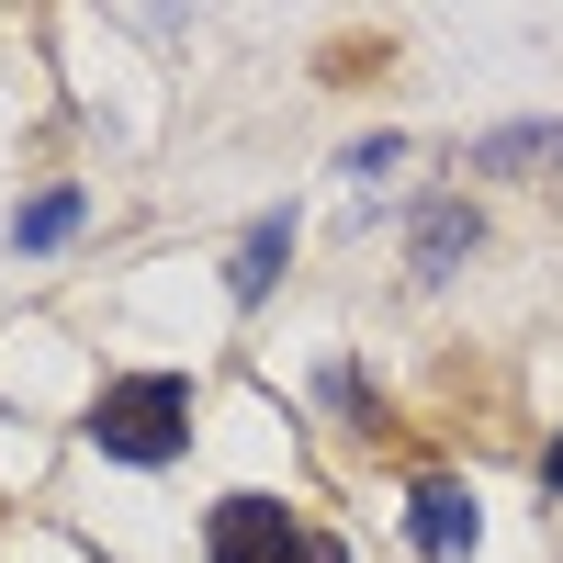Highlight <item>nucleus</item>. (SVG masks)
Wrapping results in <instances>:
<instances>
[{
	"label": "nucleus",
	"instance_id": "1",
	"mask_svg": "<svg viewBox=\"0 0 563 563\" xmlns=\"http://www.w3.org/2000/svg\"><path fill=\"white\" fill-rule=\"evenodd\" d=\"M90 440H102L113 462H169L180 440H192V384H180V372H135V384H113L102 406H90Z\"/></svg>",
	"mask_w": 563,
	"mask_h": 563
},
{
	"label": "nucleus",
	"instance_id": "2",
	"mask_svg": "<svg viewBox=\"0 0 563 563\" xmlns=\"http://www.w3.org/2000/svg\"><path fill=\"white\" fill-rule=\"evenodd\" d=\"M203 552H214V563H350L305 507H271V496H225L214 530H203Z\"/></svg>",
	"mask_w": 563,
	"mask_h": 563
},
{
	"label": "nucleus",
	"instance_id": "3",
	"mask_svg": "<svg viewBox=\"0 0 563 563\" xmlns=\"http://www.w3.org/2000/svg\"><path fill=\"white\" fill-rule=\"evenodd\" d=\"M406 519H417V552H474V496H462L451 474H429V485H417V507H406Z\"/></svg>",
	"mask_w": 563,
	"mask_h": 563
},
{
	"label": "nucleus",
	"instance_id": "4",
	"mask_svg": "<svg viewBox=\"0 0 563 563\" xmlns=\"http://www.w3.org/2000/svg\"><path fill=\"white\" fill-rule=\"evenodd\" d=\"M282 260H294V214H271V225H249V249H238V271H225V282H238V305H260V294H271V282H282Z\"/></svg>",
	"mask_w": 563,
	"mask_h": 563
},
{
	"label": "nucleus",
	"instance_id": "5",
	"mask_svg": "<svg viewBox=\"0 0 563 563\" xmlns=\"http://www.w3.org/2000/svg\"><path fill=\"white\" fill-rule=\"evenodd\" d=\"M462 249H474V214H462V203H429V214H417V271H429V282H440Z\"/></svg>",
	"mask_w": 563,
	"mask_h": 563
},
{
	"label": "nucleus",
	"instance_id": "6",
	"mask_svg": "<svg viewBox=\"0 0 563 563\" xmlns=\"http://www.w3.org/2000/svg\"><path fill=\"white\" fill-rule=\"evenodd\" d=\"M79 225V192H45V203H23V249H57Z\"/></svg>",
	"mask_w": 563,
	"mask_h": 563
},
{
	"label": "nucleus",
	"instance_id": "7",
	"mask_svg": "<svg viewBox=\"0 0 563 563\" xmlns=\"http://www.w3.org/2000/svg\"><path fill=\"white\" fill-rule=\"evenodd\" d=\"M552 485H563V440H552Z\"/></svg>",
	"mask_w": 563,
	"mask_h": 563
}]
</instances>
